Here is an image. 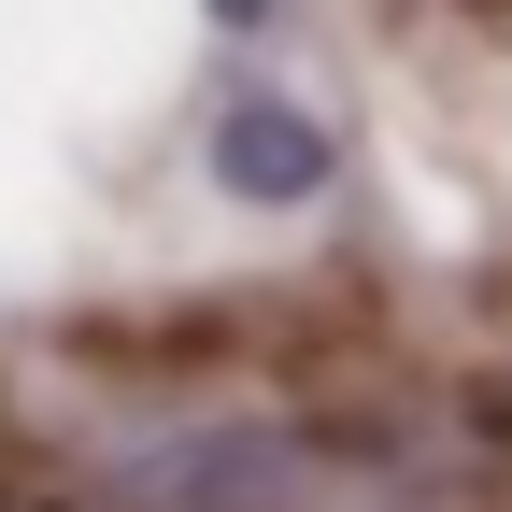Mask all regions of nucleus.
I'll return each mask as SVG.
<instances>
[{
	"instance_id": "1",
	"label": "nucleus",
	"mask_w": 512,
	"mask_h": 512,
	"mask_svg": "<svg viewBox=\"0 0 512 512\" xmlns=\"http://www.w3.org/2000/svg\"><path fill=\"white\" fill-rule=\"evenodd\" d=\"M328 171H342V143H328L299 100H228V114H214V185H228V200L299 214V200H328Z\"/></svg>"
},
{
	"instance_id": "2",
	"label": "nucleus",
	"mask_w": 512,
	"mask_h": 512,
	"mask_svg": "<svg viewBox=\"0 0 512 512\" xmlns=\"http://www.w3.org/2000/svg\"><path fill=\"white\" fill-rule=\"evenodd\" d=\"M256 15H271V0H214V29H256Z\"/></svg>"
}]
</instances>
